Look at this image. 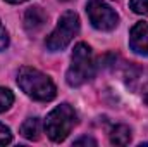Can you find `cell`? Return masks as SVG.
Here are the masks:
<instances>
[{
  "label": "cell",
  "instance_id": "8",
  "mask_svg": "<svg viewBox=\"0 0 148 147\" xmlns=\"http://www.w3.org/2000/svg\"><path fill=\"white\" fill-rule=\"evenodd\" d=\"M114 146H127L131 142V128L126 125H115L109 133Z\"/></svg>",
  "mask_w": 148,
  "mask_h": 147
},
{
  "label": "cell",
  "instance_id": "2",
  "mask_svg": "<svg viewBox=\"0 0 148 147\" xmlns=\"http://www.w3.org/2000/svg\"><path fill=\"white\" fill-rule=\"evenodd\" d=\"M95 76V61L91 49L79 42L73 50L71 55V66L66 73V81L69 87H81L88 81H91Z\"/></svg>",
  "mask_w": 148,
  "mask_h": 147
},
{
  "label": "cell",
  "instance_id": "10",
  "mask_svg": "<svg viewBox=\"0 0 148 147\" xmlns=\"http://www.w3.org/2000/svg\"><path fill=\"white\" fill-rule=\"evenodd\" d=\"M12 104H14V94L9 88L0 87V112L7 111Z\"/></svg>",
  "mask_w": 148,
  "mask_h": 147
},
{
  "label": "cell",
  "instance_id": "15",
  "mask_svg": "<svg viewBox=\"0 0 148 147\" xmlns=\"http://www.w3.org/2000/svg\"><path fill=\"white\" fill-rule=\"evenodd\" d=\"M5 2H9V3H23L26 0H5Z\"/></svg>",
  "mask_w": 148,
  "mask_h": 147
},
{
  "label": "cell",
  "instance_id": "6",
  "mask_svg": "<svg viewBox=\"0 0 148 147\" xmlns=\"http://www.w3.org/2000/svg\"><path fill=\"white\" fill-rule=\"evenodd\" d=\"M47 21H48V16L40 5H33L24 12V30L31 37H35L47 26Z\"/></svg>",
  "mask_w": 148,
  "mask_h": 147
},
{
  "label": "cell",
  "instance_id": "12",
  "mask_svg": "<svg viewBox=\"0 0 148 147\" xmlns=\"http://www.w3.org/2000/svg\"><path fill=\"white\" fill-rule=\"evenodd\" d=\"M12 142V133H10V128L5 126L3 123H0V146H7Z\"/></svg>",
  "mask_w": 148,
  "mask_h": 147
},
{
  "label": "cell",
  "instance_id": "13",
  "mask_svg": "<svg viewBox=\"0 0 148 147\" xmlns=\"http://www.w3.org/2000/svg\"><path fill=\"white\" fill-rule=\"evenodd\" d=\"M9 47V33L3 28V24L0 23V50H5Z\"/></svg>",
  "mask_w": 148,
  "mask_h": 147
},
{
  "label": "cell",
  "instance_id": "11",
  "mask_svg": "<svg viewBox=\"0 0 148 147\" xmlns=\"http://www.w3.org/2000/svg\"><path fill=\"white\" fill-rule=\"evenodd\" d=\"M129 9L134 14L148 17V0H129Z\"/></svg>",
  "mask_w": 148,
  "mask_h": 147
},
{
  "label": "cell",
  "instance_id": "3",
  "mask_svg": "<svg viewBox=\"0 0 148 147\" xmlns=\"http://www.w3.org/2000/svg\"><path fill=\"white\" fill-rule=\"evenodd\" d=\"M77 125V114L73 106L60 104L55 109L48 112L45 119V132L52 142H62L67 139V135L73 132V128Z\"/></svg>",
  "mask_w": 148,
  "mask_h": 147
},
{
  "label": "cell",
  "instance_id": "5",
  "mask_svg": "<svg viewBox=\"0 0 148 147\" xmlns=\"http://www.w3.org/2000/svg\"><path fill=\"white\" fill-rule=\"evenodd\" d=\"M86 14L93 28L100 31H112L119 24V16L110 5L103 0H88Z\"/></svg>",
  "mask_w": 148,
  "mask_h": 147
},
{
  "label": "cell",
  "instance_id": "1",
  "mask_svg": "<svg viewBox=\"0 0 148 147\" xmlns=\"http://www.w3.org/2000/svg\"><path fill=\"white\" fill-rule=\"evenodd\" d=\"M17 85L28 97L40 102H50L57 95V88L50 76L29 66H23L17 71Z\"/></svg>",
  "mask_w": 148,
  "mask_h": 147
},
{
  "label": "cell",
  "instance_id": "4",
  "mask_svg": "<svg viewBox=\"0 0 148 147\" xmlns=\"http://www.w3.org/2000/svg\"><path fill=\"white\" fill-rule=\"evenodd\" d=\"M79 16L74 12V10H67L64 12L60 17H59V23L55 26V30L47 37L45 40V45L50 52H59V50H64L71 42L73 38L79 33Z\"/></svg>",
  "mask_w": 148,
  "mask_h": 147
},
{
  "label": "cell",
  "instance_id": "16",
  "mask_svg": "<svg viewBox=\"0 0 148 147\" xmlns=\"http://www.w3.org/2000/svg\"><path fill=\"white\" fill-rule=\"evenodd\" d=\"M62 2H67V0H62Z\"/></svg>",
  "mask_w": 148,
  "mask_h": 147
},
{
  "label": "cell",
  "instance_id": "14",
  "mask_svg": "<svg viewBox=\"0 0 148 147\" xmlns=\"http://www.w3.org/2000/svg\"><path fill=\"white\" fill-rule=\"evenodd\" d=\"M81 144H90V146H97V140L91 137H79L77 140H74V146H81Z\"/></svg>",
  "mask_w": 148,
  "mask_h": 147
},
{
  "label": "cell",
  "instance_id": "7",
  "mask_svg": "<svg viewBox=\"0 0 148 147\" xmlns=\"http://www.w3.org/2000/svg\"><path fill=\"white\" fill-rule=\"evenodd\" d=\"M129 47L134 54L148 55V23H136L131 28Z\"/></svg>",
  "mask_w": 148,
  "mask_h": 147
},
{
  "label": "cell",
  "instance_id": "9",
  "mask_svg": "<svg viewBox=\"0 0 148 147\" xmlns=\"http://www.w3.org/2000/svg\"><path fill=\"white\" fill-rule=\"evenodd\" d=\"M41 133V123L38 118H28L21 125V135L28 140H38Z\"/></svg>",
  "mask_w": 148,
  "mask_h": 147
}]
</instances>
